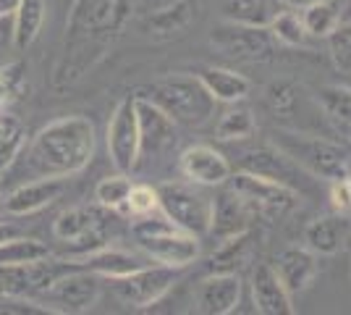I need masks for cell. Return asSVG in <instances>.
I'll return each mask as SVG.
<instances>
[{
	"instance_id": "6da1fadb",
	"label": "cell",
	"mask_w": 351,
	"mask_h": 315,
	"mask_svg": "<svg viewBox=\"0 0 351 315\" xmlns=\"http://www.w3.org/2000/svg\"><path fill=\"white\" fill-rule=\"evenodd\" d=\"M134 8L136 0H73L58 63L53 69L56 90H69L103 63L129 27Z\"/></svg>"
},
{
	"instance_id": "7a4b0ae2",
	"label": "cell",
	"mask_w": 351,
	"mask_h": 315,
	"mask_svg": "<svg viewBox=\"0 0 351 315\" xmlns=\"http://www.w3.org/2000/svg\"><path fill=\"white\" fill-rule=\"evenodd\" d=\"M95 148H97L95 124L82 113H73L50 121L34 135L27 150L29 158L27 163L29 171L37 174V179L40 176L69 179L73 174H82L92 163Z\"/></svg>"
},
{
	"instance_id": "3957f363",
	"label": "cell",
	"mask_w": 351,
	"mask_h": 315,
	"mask_svg": "<svg viewBox=\"0 0 351 315\" xmlns=\"http://www.w3.org/2000/svg\"><path fill=\"white\" fill-rule=\"evenodd\" d=\"M136 97H145L158 105L176 126H202L215 110L213 95L205 90L197 74H168L136 90Z\"/></svg>"
},
{
	"instance_id": "277c9868",
	"label": "cell",
	"mask_w": 351,
	"mask_h": 315,
	"mask_svg": "<svg viewBox=\"0 0 351 315\" xmlns=\"http://www.w3.org/2000/svg\"><path fill=\"white\" fill-rule=\"evenodd\" d=\"M132 237L136 242V247L149 260H155L160 266H171V268L181 270L199 257V240L181 231L158 210L134 218Z\"/></svg>"
},
{
	"instance_id": "5b68a950",
	"label": "cell",
	"mask_w": 351,
	"mask_h": 315,
	"mask_svg": "<svg viewBox=\"0 0 351 315\" xmlns=\"http://www.w3.org/2000/svg\"><path fill=\"white\" fill-rule=\"evenodd\" d=\"M158 189L160 213L176 224L181 231L202 240L210 234L213 224V197L197 189V184H181V181H165Z\"/></svg>"
},
{
	"instance_id": "8992f818",
	"label": "cell",
	"mask_w": 351,
	"mask_h": 315,
	"mask_svg": "<svg viewBox=\"0 0 351 315\" xmlns=\"http://www.w3.org/2000/svg\"><path fill=\"white\" fill-rule=\"evenodd\" d=\"M76 268V260H56L53 255L19 266H0V300L34 302L58 276Z\"/></svg>"
},
{
	"instance_id": "52a82bcc",
	"label": "cell",
	"mask_w": 351,
	"mask_h": 315,
	"mask_svg": "<svg viewBox=\"0 0 351 315\" xmlns=\"http://www.w3.org/2000/svg\"><path fill=\"white\" fill-rule=\"evenodd\" d=\"M276 145L289 152L296 163L312 176H322L328 181H338L349 176V155L336 142H328L322 137H302V135H276Z\"/></svg>"
},
{
	"instance_id": "ba28073f",
	"label": "cell",
	"mask_w": 351,
	"mask_h": 315,
	"mask_svg": "<svg viewBox=\"0 0 351 315\" xmlns=\"http://www.w3.org/2000/svg\"><path fill=\"white\" fill-rule=\"evenodd\" d=\"M100 292H103L100 276L76 266L73 270L58 276L32 305H37L40 310H47V313L60 315L87 313L97 305Z\"/></svg>"
},
{
	"instance_id": "9c48e42d",
	"label": "cell",
	"mask_w": 351,
	"mask_h": 315,
	"mask_svg": "<svg viewBox=\"0 0 351 315\" xmlns=\"http://www.w3.org/2000/svg\"><path fill=\"white\" fill-rule=\"evenodd\" d=\"M108 213L110 210L103 205H79L60 213L53 231L69 244L71 255L82 257L108 244Z\"/></svg>"
},
{
	"instance_id": "30bf717a",
	"label": "cell",
	"mask_w": 351,
	"mask_h": 315,
	"mask_svg": "<svg viewBox=\"0 0 351 315\" xmlns=\"http://www.w3.org/2000/svg\"><path fill=\"white\" fill-rule=\"evenodd\" d=\"M108 281L121 305L147 310L173 289L178 281V268L160 266V263H155V266L145 263L142 268L132 270L126 276H118V279H108Z\"/></svg>"
},
{
	"instance_id": "8fae6325",
	"label": "cell",
	"mask_w": 351,
	"mask_h": 315,
	"mask_svg": "<svg viewBox=\"0 0 351 315\" xmlns=\"http://www.w3.org/2000/svg\"><path fill=\"white\" fill-rule=\"evenodd\" d=\"M231 179V189L247 202V208L252 210L254 218H265V221H278L286 213H291L299 195L283 187L278 181L263 179L254 176L249 171H239Z\"/></svg>"
},
{
	"instance_id": "7c38bea8",
	"label": "cell",
	"mask_w": 351,
	"mask_h": 315,
	"mask_svg": "<svg viewBox=\"0 0 351 315\" xmlns=\"http://www.w3.org/2000/svg\"><path fill=\"white\" fill-rule=\"evenodd\" d=\"M210 45L223 56L239 60H270L278 43L273 40L267 27H252L226 19L210 30Z\"/></svg>"
},
{
	"instance_id": "4fadbf2b",
	"label": "cell",
	"mask_w": 351,
	"mask_h": 315,
	"mask_svg": "<svg viewBox=\"0 0 351 315\" xmlns=\"http://www.w3.org/2000/svg\"><path fill=\"white\" fill-rule=\"evenodd\" d=\"M239 171H249L254 176H263V179L278 181L283 187L293 189L296 195L309 189V171H304L302 165L293 161L289 152H283L278 145H260V148H252L239 155Z\"/></svg>"
},
{
	"instance_id": "5bb4252c",
	"label": "cell",
	"mask_w": 351,
	"mask_h": 315,
	"mask_svg": "<svg viewBox=\"0 0 351 315\" xmlns=\"http://www.w3.org/2000/svg\"><path fill=\"white\" fill-rule=\"evenodd\" d=\"M108 155L121 174H132L139 165V124L134 95L116 105L108 124Z\"/></svg>"
},
{
	"instance_id": "9a60e30c",
	"label": "cell",
	"mask_w": 351,
	"mask_h": 315,
	"mask_svg": "<svg viewBox=\"0 0 351 315\" xmlns=\"http://www.w3.org/2000/svg\"><path fill=\"white\" fill-rule=\"evenodd\" d=\"M136 105V124H139V161H152L160 158L165 150L176 145V124L158 105H152L145 97L134 95Z\"/></svg>"
},
{
	"instance_id": "2e32d148",
	"label": "cell",
	"mask_w": 351,
	"mask_h": 315,
	"mask_svg": "<svg viewBox=\"0 0 351 315\" xmlns=\"http://www.w3.org/2000/svg\"><path fill=\"white\" fill-rule=\"evenodd\" d=\"M241 300L239 273H210L194 297V310L202 315H231Z\"/></svg>"
},
{
	"instance_id": "e0dca14e",
	"label": "cell",
	"mask_w": 351,
	"mask_h": 315,
	"mask_svg": "<svg viewBox=\"0 0 351 315\" xmlns=\"http://www.w3.org/2000/svg\"><path fill=\"white\" fill-rule=\"evenodd\" d=\"M181 174L197 187H220L231 176V165L210 145H191L178 158Z\"/></svg>"
},
{
	"instance_id": "ac0fdd59",
	"label": "cell",
	"mask_w": 351,
	"mask_h": 315,
	"mask_svg": "<svg viewBox=\"0 0 351 315\" xmlns=\"http://www.w3.org/2000/svg\"><path fill=\"white\" fill-rule=\"evenodd\" d=\"M252 302L254 310L263 315H293V302L289 289L280 284L278 273L270 263H260L252 270Z\"/></svg>"
},
{
	"instance_id": "d6986e66",
	"label": "cell",
	"mask_w": 351,
	"mask_h": 315,
	"mask_svg": "<svg viewBox=\"0 0 351 315\" xmlns=\"http://www.w3.org/2000/svg\"><path fill=\"white\" fill-rule=\"evenodd\" d=\"M63 192H66V179L40 176V179L16 187L14 192L3 200V208L11 215H29V213H37V210L53 205Z\"/></svg>"
},
{
	"instance_id": "ffe728a7",
	"label": "cell",
	"mask_w": 351,
	"mask_h": 315,
	"mask_svg": "<svg viewBox=\"0 0 351 315\" xmlns=\"http://www.w3.org/2000/svg\"><path fill=\"white\" fill-rule=\"evenodd\" d=\"M278 273L280 284L289 289V294H302L307 292L309 284L317 279V255L309 247H286L280 250L276 263H270Z\"/></svg>"
},
{
	"instance_id": "44dd1931",
	"label": "cell",
	"mask_w": 351,
	"mask_h": 315,
	"mask_svg": "<svg viewBox=\"0 0 351 315\" xmlns=\"http://www.w3.org/2000/svg\"><path fill=\"white\" fill-rule=\"evenodd\" d=\"M252 221H254L252 210L234 189H226L218 197H213V224H210L213 237H218V240L234 237L239 231H247Z\"/></svg>"
},
{
	"instance_id": "7402d4cb",
	"label": "cell",
	"mask_w": 351,
	"mask_h": 315,
	"mask_svg": "<svg viewBox=\"0 0 351 315\" xmlns=\"http://www.w3.org/2000/svg\"><path fill=\"white\" fill-rule=\"evenodd\" d=\"M76 260V266L84 270L97 273L100 279H118V276H126L132 270L142 268L145 260L139 255H134L129 250H118V247H100V250H92L82 257H71Z\"/></svg>"
},
{
	"instance_id": "603a6c76",
	"label": "cell",
	"mask_w": 351,
	"mask_h": 315,
	"mask_svg": "<svg viewBox=\"0 0 351 315\" xmlns=\"http://www.w3.org/2000/svg\"><path fill=\"white\" fill-rule=\"evenodd\" d=\"M199 82L205 84V90L213 95L215 103H241L252 90V82L239 71L231 69H218V66H205L197 71Z\"/></svg>"
},
{
	"instance_id": "cb8c5ba5",
	"label": "cell",
	"mask_w": 351,
	"mask_h": 315,
	"mask_svg": "<svg viewBox=\"0 0 351 315\" xmlns=\"http://www.w3.org/2000/svg\"><path fill=\"white\" fill-rule=\"evenodd\" d=\"M346 240V218L341 215H317L304 226V247L315 255H336Z\"/></svg>"
},
{
	"instance_id": "d4e9b609",
	"label": "cell",
	"mask_w": 351,
	"mask_h": 315,
	"mask_svg": "<svg viewBox=\"0 0 351 315\" xmlns=\"http://www.w3.org/2000/svg\"><path fill=\"white\" fill-rule=\"evenodd\" d=\"M252 247H254V234H252V229L239 231L234 237L220 240L218 250L210 257V273H239V270L249 263Z\"/></svg>"
},
{
	"instance_id": "484cf974",
	"label": "cell",
	"mask_w": 351,
	"mask_h": 315,
	"mask_svg": "<svg viewBox=\"0 0 351 315\" xmlns=\"http://www.w3.org/2000/svg\"><path fill=\"white\" fill-rule=\"evenodd\" d=\"M191 19H194V11H191L189 3L186 0H176V3H168V5H162V8L147 16L145 30L152 37H158V40H171V37L181 34L189 27Z\"/></svg>"
},
{
	"instance_id": "4316f807",
	"label": "cell",
	"mask_w": 351,
	"mask_h": 315,
	"mask_svg": "<svg viewBox=\"0 0 351 315\" xmlns=\"http://www.w3.org/2000/svg\"><path fill=\"white\" fill-rule=\"evenodd\" d=\"M307 37H328L341 24V0H312L296 8Z\"/></svg>"
},
{
	"instance_id": "83f0119b",
	"label": "cell",
	"mask_w": 351,
	"mask_h": 315,
	"mask_svg": "<svg viewBox=\"0 0 351 315\" xmlns=\"http://www.w3.org/2000/svg\"><path fill=\"white\" fill-rule=\"evenodd\" d=\"M220 8H223V16L228 21L267 27L270 19L278 14L283 5L278 0H220Z\"/></svg>"
},
{
	"instance_id": "f1b7e54d",
	"label": "cell",
	"mask_w": 351,
	"mask_h": 315,
	"mask_svg": "<svg viewBox=\"0 0 351 315\" xmlns=\"http://www.w3.org/2000/svg\"><path fill=\"white\" fill-rule=\"evenodd\" d=\"M45 0H21L14 11V30H16V50H27L37 40V34L45 24Z\"/></svg>"
},
{
	"instance_id": "f546056e",
	"label": "cell",
	"mask_w": 351,
	"mask_h": 315,
	"mask_svg": "<svg viewBox=\"0 0 351 315\" xmlns=\"http://www.w3.org/2000/svg\"><path fill=\"white\" fill-rule=\"evenodd\" d=\"M27 145V129L19 116L0 108V174L14 163Z\"/></svg>"
},
{
	"instance_id": "4dcf8cb0",
	"label": "cell",
	"mask_w": 351,
	"mask_h": 315,
	"mask_svg": "<svg viewBox=\"0 0 351 315\" xmlns=\"http://www.w3.org/2000/svg\"><path fill=\"white\" fill-rule=\"evenodd\" d=\"M257 132V124L252 110L239 103H231V108L218 119L215 126V137L220 142H239V139H249V137Z\"/></svg>"
},
{
	"instance_id": "1f68e13d",
	"label": "cell",
	"mask_w": 351,
	"mask_h": 315,
	"mask_svg": "<svg viewBox=\"0 0 351 315\" xmlns=\"http://www.w3.org/2000/svg\"><path fill=\"white\" fill-rule=\"evenodd\" d=\"M267 32L273 34V40H276L278 45L302 47L307 43V32H304V24H302V19H299V11H286V8H280L278 14L270 19Z\"/></svg>"
},
{
	"instance_id": "d6a6232c",
	"label": "cell",
	"mask_w": 351,
	"mask_h": 315,
	"mask_svg": "<svg viewBox=\"0 0 351 315\" xmlns=\"http://www.w3.org/2000/svg\"><path fill=\"white\" fill-rule=\"evenodd\" d=\"M50 255L47 244L29 237H14V240L0 244V266H19V263H32Z\"/></svg>"
},
{
	"instance_id": "836d02e7",
	"label": "cell",
	"mask_w": 351,
	"mask_h": 315,
	"mask_svg": "<svg viewBox=\"0 0 351 315\" xmlns=\"http://www.w3.org/2000/svg\"><path fill=\"white\" fill-rule=\"evenodd\" d=\"M129 192H132V179H129V174H121V171H118L116 176H105V179L97 181V187H95V200H97V205H103V208H108V210H126Z\"/></svg>"
},
{
	"instance_id": "e575fe53",
	"label": "cell",
	"mask_w": 351,
	"mask_h": 315,
	"mask_svg": "<svg viewBox=\"0 0 351 315\" xmlns=\"http://www.w3.org/2000/svg\"><path fill=\"white\" fill-rule=\"evenodd\" d=\"M317 100L320 108L325 110L328 119L343 124L346 129L351 126V90L349 87H341V84H325L317 92Z\"/></svg>"
},
{
	"instance_id": "d590c367",
	"label": "cell",
	"mask_w": 351,
	"mask_h": 315,
	"mask_svg": "<svg viewBox=\"0 0 351 315\" xmlns=\"http://www.w3.org/2000/svg\"><path fill=\"white\" fill-rule=\"evenodd\" d=\"M299 95H302V87L293 84L289 79H278L273 82L267 92H265V103L267 108L276 113V116H291L293 110L299 108Z\"/></svg>"
},
{
	"instance_id": "8d00e7d4",
	"label": "cell",
	"mask_w": 351,
	"mask_h": 315,
	"mask_svg": "<svg viewBox=\"0 0 351 315\" xmlns=\"http://www.w3.org/2000/svg\"><path fill=\"white\" fill-rule=\"evenodd\" d=\"M328 53L338 71H351V21H341L328 37Z\"/></svg>"
},
{
	"instance_id": "74e56055",
	"label": "cell",
	"mask_w": 351,
	"mask_h": 315,
	"mask_svg": "<svg viewBox=\"0 0 351 315\" xmlns=\"http://www.w3.org/2000/svg\"><path fill=\"white\" fill-rule=\"evenodd\" d=\"M155 210H160L158 189L149 187V184H132V192L126 200V213H132L136 218V215H147V213H155Z\"/></svg>"
},
{
	"instance_id": "f35d334b",
	"label": "cell",
	"mask_w": 351,
	"mask_h": 315,
	"mask_svg": "<svg viewBox=\"0 0 351 315\" xmlns=\"http://www.w3.org/2000/svg\"><path fill=\"white\" fill-rule=\"evenodd\" d=\"M21 82H24V66L19 60L0 66V108L14 100L16 92L21 90Z\"/></svg>"
},
{
	"instance_id": "ab89813d",
	"label": "cell",
	"mask_w": 351,
	"mask_h": 315,
	"mask_svg": "<svg viewBox=\"0 0 351 315\" xmlns=\"http://www.w3.org/2000/svg\"><path fill=\"white\" fill-rule=\"evenodd\" d=\"M16 47V30H14V14L0 16V66L5 63V56Z\"/></svg>"
},
{
	"instance_id": "60d3db41",
	"label": "cell",
	"mask_w": 351,
	"mask_h": 315,
	"mask_svg": "<svg viewBox=\"0 0 351 315\" xmlns=\"http://www.w3.org/2000/svg\"><path fill=\"white\" fill-rule=\"evenodd\" d=\"M333 202L341 210H351V176L333 181Z\"/></svg>"
},
{
	"instance_id": "b9f144b4",
	"label": "cell",
	"mask_w": 351,
	"mask_h": 315,
	"mask_svg": "<svg viewBox=\"0 0 351 315\" xmlns=\"http://www.w3.org/2000/svg\"><path fill=\"white\" fill-rule=\"evenodd\" d=\"M14 237H19L14 226H11V224H3V221H0V244H3V242H8V240H14Z\"/></svg>"
},
{
	"instance_id": "7bdbcfd3",
	"label": "cell",
	"mask_w": 351,
	"mask_h": 315,
	"mask_svg": "<svg viewBox=\"0 0 351 315\" xmlns=\"http://www.w3.org/2000/svg\"><path fill=\"white\" fill-rule=\"evenodd\" d=\"M19 3H21V0H0V16L14 14L16 8H19Z\"/></svg>"
},
{
	"instance_id": "ee69618b",
	"label": "cell",
	"mask_w": 351,
	"mask_h": 315,
	"mask_svg": "<svg viewBox=\"0 0 351 315\" xmlns=\"http://www.w3.org/2000/svg\"><path fill=\"white\" fill-rule=\"evenodd\" d=\"M341 21H351V0H341Z\"/></svg>"
},
{
	"instance_id": "f6af8a7d",
	"label": "cell",
	"mask_w": 351,
	"mask_h": 315,
	"mask_svg": "<svg viewBox=\"0 0 351 315\" xmlns=\"http://www.w3.org/2000/svg\"><path fill=\"white\" fill-rule=\"evenodd\" d=\"M280 5H289V8H302V5H307L312 0H278Z\"/></svg>"
},
{
	"instance_id": "bcb514c9",
	"label": "cell",
	"mask_w": 351,
	"mask_h": 315,
	"mask_svg": "<svg viewBox=\"0 0 351 315\" xmlns=\"http://www.w3.org/2000/svg\"><path fill=\"white\" fill-rule=\"evenodd\" d=\"M349 139H351V126H349Z\"/></svg>"
}]
</instances>
